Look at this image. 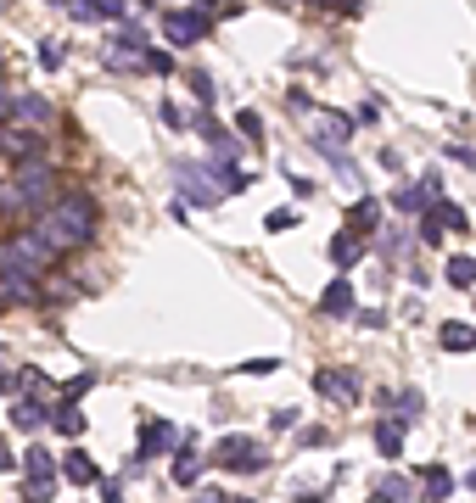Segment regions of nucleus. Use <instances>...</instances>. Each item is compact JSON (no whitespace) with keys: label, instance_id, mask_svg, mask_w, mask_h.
Segmentation results:
<instances>
[{"label":"nucleus","instance_id":"1","mask_svg":"<svg viewBox=\"0 0 476 503\" xmlns=\"http://www.w3.org/2000/svg\"><path fill=\"white\" fill-rule=\"evenodd\" d=\"M34 229L45 235L56 252H79V247L95 241V201L84 190H62L51 208L34 213Z\"/></svg>","mask_w":476,"mask_h":503},{"label":"nucleus","instance_id":"2","mask_svg":"<svg viewBox=\"0 0 476 503\" xmlns=\"http://www.w3.org/2000/svg\"><path fill=\"white\" fill-rule=\"evenodd\" d=\"M12 185H17V196H23V208H28V213L51 208V201L62 196V190H56V168H51L45 157H28V162H17V168H12Z\"/></svg>","mask_w":476,"mask_h":503},{"label":"nucleus","instance_id":"3","mask_svg":"<svg viewBox=\"0 0 476 503\" xmlns=\"http://www.w3.org/2000/svg\"><path fill=\"white\" fill-rule=\"evenodd\" d=\"M208 459H213L219 469H230V476H258V469L269 464V453L252 442V436H219Z\"/></svg>","mask_w":476,"mask_h":503},{"label":"nucleus","instance_id":"4","mask_svg":"<svg viewBox=\"0 0 476 503\" xmlns=\"http://www.w3.org/2000/svg\"><path fill=\"white\" fill-rule=\"evenodd\" d=\"M174 190L185 208H219V196L225 190H213V162H174Z\"/></svg>","mask_w":476,"mask_h":503},{"label":"nucleus","instance_id":"5","mask_svg":"<svg viewBox=\"0 0 476 503\" xmlns=\"http://www.w3.org/2000/svg\"><path fill=\"white\" fill-rule=\"evenodd\" d=\"M314 392H320L325 402H336V409H354L359 402V375L354 369H336V363H325V369H314Z\"/></svg>","mask_w":476,"mask_h":503},{"label":"nucleus","instance_id":"6","mask_svg":"<svg viewBox=\"0 0 476 503\" xmlns=\"http://www.w3.org/2000/svg\"><path fill=\"white\" fill-rule=\"evenodd\" d=\"M0 157H12V162L45 157V134H40V123H12V129H0Z\"/></svg>","mask_w":476,"mask_h":503},{"label":"nucleus","instance_id":"7","mask_svg":"<svg viewBox=\"0 0 476 503\" xmlns=\"http://www.w3.org/2000/svg\"><path fill=\"white\" fill-rule=\"evenodd\" d=\"M163 34L174 45H197L202 34H208V12L202 6H169L163 12Z\"/></svg>","mask_w":476,"mask_h":503},{"label":"nucleus","instance_id":"8","mask_svg":"<svg viewBox=\"0 0 476 503\" xmlns=\"http://www.w3.org/2000/svg\"><path fill=\"white\" fill-rule=\"evenodd\" d=\"M190 129H197L202 140H208V151H213L219 162H236V157H241V140H236V134H230L225 123H213L208 112H197V118H190Z\"/></svg>","mask_w":476,"mask_h":503},{"label":"nucleus","instance_id":"9","mask_svg":"<svg viewBox=\"0 0 476 503\" xmlns=\"http://www.w3.org/2000/svg\"><path fill=\"white\" fill-rule=\"evenodd\" d=\"M320 314H325V319H354V314H359V296H354V280H347V268L320 291Z\"/></svg>","mask_w":476,"mask_h":503},{"label":"nucleus","instance_id":"10","mask_svg":"<svg viewBox=\"0 0 476 503\" xmlns=\"http://www.w3.org/2000/svg\"><path fill=\"white\" fill-rule=\"evenodd\" d=\"M174 442H180V430H174L169 420H146V425H141V459H163Z\"/></svg>","mask_w":476,"mask_h":503},{"label":"nucleus","instance_id":"11","mask_svg":"<svg viewBox=\"0 0 476 503\" xmlns=\"http://www.w3.org/2000/svg\"><path fill=\"white\" fill-rule=\"evenodd\" d=\"M51 402H40V397H23V402H12V425L17 430H28V436H34V430H45L51 425Z\"/></svg>","mask_w":476,"mask_h":503},{"label":"nucleus","instance_id":"12","mask_svg":"<svg viewBox=\"0 0 476 503\" xmlns=\"http://www.w3.org/2000/svg\"><path fill=\"white\" fill-rule=\"evenodd\" d=\"M325 252H331V263H336V268H354V263L364 257V235H359V229H342V235H331V247H325Z\"/></svg>","mask_w":476,"mask_h":503},{"label":"nucleus","instance_id":"13","mask_svg":"<svg viewBox=\"0 0 476 503\" xmlns=\"http://www.w3.org/2000/svg\"><path fill=\"white\" fill-rule=\"evenodd\" d=\"M375 498H393V503H409V498H421V476H375Z\"/></svg>","mask_w":476,"mask_h":503},{"label":"nucleus","instance_id":"14","mask_svg":"<svg viewBox=\"0 0 476 503\" xmlns=\"http://www.w3.org/2000/svg\"><path fill=\"white\" fill-rule=\"evenodd\" d=\"M62 476H68L73 487H102V469H95V459H84L79 448L62 453Z\"/></svg>","mask_w":476,"mask_h":503},{"label":"nucleus","instance_id":"15","mask_svg":"<svg viewBox=\"0 0 476 503\" xmlns=\"http://www.w3.org/2000/svg\"><path fill=\"white\" fill-rule=\"evenodd\" d=\"M51 101L45 95H12V123H45Z\"/></svg>","mask_w":476,"mask_h":503},{"label":"nucleus","instance_id":"16","mask_svg":"<svg viewBox=\"0 0 476 503\" xmlns=\"http://www.w3.org/2000/svg\"><path fill=\"white\" fill-rule=\"evenodd\" d=\"M56 469H62V464H56V459H51L40 442L23 453V476H28V481H56Z\"/></svg>","mask_w":476,"mask_h":503},{"label":"nucleus","instance_id":"17","mask_svg":"<svg viewBox=\"0 0 476 503\" xmlns=\"http://www.w3.org/2000/svg\"><path fill=\"white\" fill-rule=\"evenodd\" d=\"M51 425H56L62 436H84V409H79V397H62L56 414H51Z\"/></svg>","mask_w":476,"mask_h":503},{"label":"nucleus","instance_id":"18","mask_svg":"<svg viewBox=\"0 0 476 503\" xmlns=\"http://www.w3.org/2000/svg\"><path fill=\"white\" fill-rule=\"evenodd\" d=\"M432 201H437V196H432V185L421 179V185H403V190L393 196V208H398V213H426Z\"/></svg>","mask_w":476,"mask_h":503},{"label":"nucleus","instance_id":"19","mask_svg":"<svg viewBox=\"0 0 476 503\" xmlns=\"http://www.w3.org/2000/svg\"><path fill=\"white\" fill-rule=\"evenodd\" d=\"M375 218H381V201H370V196H359L354 208H347V229H359V235H370Z\"/></svg>","mask_w":476,"mask_h":503},{"label":"nucleus","instance_id":"20","mask_svg":"<svg viewBox=\"0 0 476 503\" xmlns=\"http://www.w3.org/2000/svg\"><path fill=\"white\" fill-rule=\"evenodd\" d=\"M213 179H219V185H225L230 196L252 185V174H247V168H241V162H219V157H213Z\"/></svg>","mask_w":476,"mask_h":503},{"label":"nucleus","instance_id":"21","mask_svg":"<svg viewBox=\"0 0 476 503\" xmlns=\"http://www.w3.org/2000/svg\"><path fill=\"white\" fill-rule=\"evenodd\" d=\"M421 492H426V498H449V492H454V476H449L442 464H426V469H421Z\"/></svg>","mask_w":476,"mask_h":503},{"label":"nucleus","instance_id":"22","mask_svg":"<svg viewBox=\"0 0 476 503\" xmlns=\"http://www.w3.org/2000/svg\"><path fill=\"white\" fill-rule=\"evenodd\" d=\"M375 448L387 453V459H398V453H403V425H393V420H375Z\"/></svg>","mask_w":476,"mask_h":503},{"label":"nucleus","instance_id":"23","mask_svg":"<svg viewBox=\"0 0 476 503\" xmlns=\"http://www.w3.org/2000/svg\"><path fill=\"white\" fill-rule=\"evenodd\" d=\"M437 342L449 347V353H471V347H476V330H471V324H442Z\"/></svg>","mask_w":476,"mask_h":503},{"label":"nucleus","instance_id":"24","mask_svg":"<svg viewBox=\"0 0 476 503\" xmlns=\"http://www.w3.org/2000/svg\"><path fill=\"white\" fill-rule=\"evenodd\" d=\"M449 285L454 291H476V257H449Z\"/></svg>","mask_w":476,"mask_h":503},{"label":"nucleus","instance_id":"25","mask_svg":"<svg viewBox=\"0 0 476 503\" xmlns=\"http://www.w3.org/2000/svg\"><path fill=\"white\" fill-rule=\"evenodd\" d=\"M426 213H432V218H437L442 229H471V218H465L460 208H454V201H442V196L432 201V208H426Z\"/></svg>","mask_w":476,"mask_h":503},{"label":"nucleus","instance_id":"26","mask_svg":"<svg viewBox=\"0 0 476 503\" xmlns=\"http://www.w3.org/2000/svg\"><path fill=\"white\" fill-rule=\"evenodd\" d=\"M197 476H202V453L185 448V453L174 459V481H180V487H197Z\"/></svg>","mask_w":476,"mask_h":503},{"label":"nucleus","instance_id":"27","mask_svg":"<svg viewBox=\"0 0 476 503\" xmlns=\"http://www.w3.org/2000/svg\"><path fill=\"white\" fill-rule=\"evenodd\" d=\"M393 402H398V420H421V392L415 386H403L398 397L387 392V409H393Z\"/></svg>","mask_w":476,"mask_h":503},{"label":"nucleus","instance_id":"28","mask_svg":"<svg viewBox=\"0 0 476 503\" xmlns=\"http://www.w3.org/2000/svg\"><path fill=\"white\" fill-rule=\"evenodd\" d=\"M236 134H241V140H264V118H258V107H241V112H236Z\"/></svg>","mask_w":476,"mask_h":503},{"label":"nucleus","instance_id":"29","mask_svg":"<svg viewBox=\"0 0 476 503\" xmlns=\"http://www.w3.org/2000/svg\"><path fill=\"white\" fill-rule=\"evenodd\" d=\"M68 17L73 23H102V0H68Z\"/></svg>","mask_w":476,"mask_h":503},{"label":"nucleus","instance_id":"30","mask_svg":"<svg viewBox=\"0 0 476 503\" xmlns=\"http://www.w3.org/2000/svg\"><path fill=\"white\" fill-rule=\"evenodd\" d=\"M0 213H6V218H17V213H28L23 208V196H17V185L6 179V185H0Z\"/></svg>","mask_w":476,"mask_h":503},{"label":"nucleus","instance_id":"31","mask_svg":"<svg viewBox=\"0 0 476 503\" xmlns=\"http://www.w3.org/2000/svg\"><path fill=\"white\" fill-rule=\"evenodd\" d=\"M141 62H146V73H174V56L169 51H146Z\"/></svg>","mask_w":476,"mask_h":503},{"label":"nucleus","instance_id":"32","mask_svg":"<svg viewBox=\"0 0 476 503\" xmlns=\"http://www.w3.org/2000/svg\"><path fill=\"white\" fill-rule=\"evenodd\" d=\"M275 369H280V358H247L241 375H275Z\"/></svg>","mask_w":476,"mask_h":503},{"label":"nucleus","instance_id":"33","mask_svg":"<svg viewBox=\"0 0 476 503\" xmlns=\"http://www.w3.org/2000/svg\"><path fill=\"white\" fill-rule=\"evenodd\" d=\"M190 90H197V95L208 101V107H213V95H219V90H213V79L202 73V67H197V73H190Z\"/></svg>","mask_w":476,"mask_h":503},{"label":"nucleus","instance_id":"34","mask_svg":"<svg viewBox=\"0 0 476 503\" xmlns=\"http://www.w3.org/2000/svg\"><path fill=\"white\" fill-rule=\"evenodd\" d=\"M297 442H303V448H325V442H331V430H320V425H308V430H297Z\"/></svg>","mask_w":476,"mask_h":503},{"label":"nucleus","instance_id":"35","mask_svg":"<svg viewBox=\"0 0 476 503\" xmlns=\"http://www.w3.org/2000/svg\"><path fill=\"white\" fill-rule=\"evenodd\" d=\"M421 241H426V247H437V241H442V224H437L432 213H421Z\"/></svg>","mask_w":476,"mask_h":503},{"label":"nucleus","instance_id":"36","mask_svg":"<svg viewBox=\"0 0 476 503\" xmlns=\"http://www.w3.org/2000/svg\"><path fill=\"white\" fill-rule=\"evenodd\" d=\"M102 17L107 23H130V6H123V0H102Z\"/></svg>","mask_w":476,"mask_h":503},{"label":"nucleus","instance_id":"37","mask_svg":"<svg viewBox=\"0 0 476 503\" xmlns=\"http://www.w3.org/2000/svg\"><path fill=\"white\" fill-rule=\"evenodd\" d=\"M264 224H269V229H292V224H297V213H292V208H275Z\"/></svg>","mask_w":476,"mask_h":503},{"label":"nucleus","instance_id":"38","mask_svg":"<svg viewBox=\"0 0 476 503\" xmlns=\"http://www.w3.org/2000/svg\"><path fill=\"white\" fill-rule=\"evenodd\" d=\"M28 498H34V503H51V498H56V481H28Z\"/></svg>","mask_w":476,"mask_h":503},{"label":"nucleus","instance_id":"39","mask_svg":"<svg viewBox=\"0 0 476 503\" xmlns=\"http://www.w3.org/2000/svg\"><path fill=\"white\" fill-rule=\"evenodd\" d=\"M90 386H95V375H73V381H68V386H62V397H84V392H90Z\"/></svg>","mask_w":476,"mask_h":503},{"label":"nucleus","instance_id":"40","mask_svg":"<svg viewBox=\"0 0 476 503\" xmlns=\"http://www.w3.org/2000/svg\"><path fill=\"white\" fill-rule=\"evenodd\" d=\"M157 118H163V123H169V129H180V123H185V112H180V107H174V101H163V107H157Z\"/></svg>","mask_w":476,"mask_h":503},{"label":"nucleus","instance_id":"41","mask_svg":"<svg viewBox=\"0 0 476 503\" xmlns=\"http://www.w3.org/2000/svg\"><path fill=\"white\" fill-rule=\"evenodd\" d=\"M40 62H45V67H62V45H56V40H45V45H40Z\"/></svg>","mask_w":476,"mask_h":503},{"label":"nucleus","instance_id":"42","mask_svg":"<svg viewBox=\"0 0 476 503\" xmlns=\"http://www.w3.org/2000/svg\"><path fill=\"white\" fill-rule=\"evenodd\" d=\"M102 498L118 503V498H123V481H118V476H102Z\"/></svg>","mask_w":476,"mask_h":503},{"label":"nucleus","instance_id":"43","mask_svg":"<svg viewBox=\"0 0 476 503\" xmlns=\"http://www.w3.org/2000/svg\"><path fill=\"white\" fill-rule=\"evenodd\" d=\"M269 420H275V430H292V425H297V409H275Z\"/></svg>","mask_w":476,"mask_h":503},{"label":"nucleus","instance_id":"44","mask_svg":"<svg viewBox=\"0 0 476 503\" xmlns=\"http://www.w3.org/2000/svg\"><path fill=\"white\" fill-rule=\"evenodd\" d=\"M286 107H292V112H314V101L303 90H292V95H286Z\"/></svg>","mask_w":476,"mask_h":503},{"label":"nucleus","instance_id":"45","mask_svg":"<svg viewBox=\"0 0 476 503\" xmlns=\"http://www.w3.org/2000/svg\"><path fill=\"white\" fill-rule=\"evenodd\" d=\"M286 179H292V196H303V201L314 196V179H303V174H286Z\"/></svg>","mask_w":476,"mask_h":503},{"label":"nucleus","instance_id":"46","mask_svg":"<svg viewBox=\"0 0 476 503\" xmlns=\"http://www.w3.org/2000/svg\"><path fill=\"white\" fill-rule=\"evenodd\" d=\"M449 157H454V162H465V168H476V151H471V146H449Z\"/></svg>","mask_w":476,"mask_h":503},{"label":"nucleus","instance_id":"47","mask_svg":"<svg viewBox=\"0 0 476 503\" xmlns=\"http://www.w3.org/2000/svg\"><path fill=\"white\" fill-rule=\"evenodd\" d=\"M23 386V375H12V369H0V392H17Z\"/></svg>","mask_w":476,"mask_h":503},{"label":"nucleus","instance_id":"48","mask_svg":"<svg viewBox=\"0 0 476 503\" xmlns=\"http://www.w3.org/2000/svg\"><path fill=\"white\" fill-rule=\"evenodd\" d=\"M0 118H12V90H6V79H0Z\"/></svg>","mask_w":476,"mask_h":503},{"label":"nucleus","instance_id":"49","mask_svg":"<svg viewBox=\"0 0 476 503\" xmlns=\"http://www.w3.org/2000/svg\"><path fill=\"white\" fill-rule=\"evenodd\" d=\"M12 464H17V459L6 453V442H0V476H6V469H12Z\"/></svg>","mask_w":476,"mask_h":503},{"label":"nucleus","instance_id":"50","mask_svg":"<svg viewBox=\"0 0 476 503\" xmlns=\"http://www.w3.org/2000/svg\"><path fill=\"white\" fill-rule=\"evenodd\" d=\"M331 6H336V12H359V0H331Z\"/></svg>","mask_w":476,"mask_h":503},{"label":"nucleus","instance_id":"51","mask_svg":"<svg viewBox=\"0 0 476 503\" xmlns=\"http://www.w3.org/2000/svg\"><path fill=\"white\" fill-rule=\"evenodd\" d=\"M465 487H476V469H471V476H465Z\"/></svg>","mask_w":476,"mask_h":503},{"label":"nucleus","instance_id":"52","mask_svg":"<svg viewBox=\"0 0 476 503\" xmlns=\"http://www.w3.org/2000/svg\"><path fill=\"white\" fill-rule=\"evenodd\" d=\"M51 6H68V0H51Z\"/></svg>","mask_w":476,"mask_h":503}]
</instances>
